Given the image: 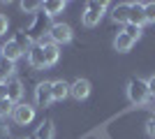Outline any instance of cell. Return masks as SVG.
Returning a JSON list of instances; mask_svg holds the SVG:
<instances>
[{
    "instance_id": "1",
    "label": "cell",
    "mask_w": 155,
    "mask_h": 139,
    "mask_svg": "<svg viewBox=\"0 0 155 139\" xmlns=\"http://www.w3.org/2000/svg\"><path fill=\"white\" fill-rule=\"evenodd\" d=\"M51 16L44 12H37L35 14V19H32L30 28H28V37L32 40V44H39V42H44V33L51 30Z\"/></svg>"
},
{
    "instance_id": "2",
    "label": "cell",
    "mask_w": 155,
    "mask_h": 139,
    "mask_svg": "<svg viewBox=\"0 0 155 139\" xmlns=\"http://www.w3.org/2000/svg\"><path fill=\"white\" fill-rule=\"evenodd\" d=\"M127 98H130V102H134V104H143V102L150 98L148 84H146L143 79H139V77L130 79V84H127Z\"/></svg>"
},
{
    "instance_id": "3",
    "label": "cell",
    "mask_w": 155,
    "mask_h": 139,
    "mask_svg": "<svg viewBox=\"0 0 155 139\" xmlns=\"http://www.w3.org/2000/svg\"><path fill=\"white\" fill-rule=\"evenodd\" d=\"M104 12H107V2H97V0L88 2L86 9H84V16H81V19H84V26H88V28L97 26L100 19L104 16Z\"/></svg>"
},
{
    "instance_id": "4",
    "label": "cell",
    "mask_w": 155,
    "mask_h": 139,
    "mask_svg": "<svg viewBox=\"0 0 155 139\" xmlns=\"http://www.w3.org/2000/svg\"><path fill=\"white\" fill-rule=\"evenodd\" d=\"M32 118H35V107L28 104V102H19L14 104V111H12V121L16 125H30Z\"/></svg>"
},
{
    "instance_id": "5",
    "label": "cell",
    "mask_w": 155,
    "mask_h": 139,
    "mask_svg": "<svg viewBox=\"0 0 155 139\" xmlns=\"http://www.w3.org/2000/svg\"><path fill=\"white\" fill-rule=\"evenodd\" d=\"M49 40L53 44H67L72 40V28L67 23H53L51 30H49Z\"/></svg>"
},
{
    "instance_id": "6",
    "label": "cell",
    "mask_w": 155,
    "mask_h": 139,
    "mask_svg": "<svg viewBox=\"0 0 155 139\" xmlns=\"http://www.w3.org/2000/svg\"><path fill=\"white\" fill-rule=\"evenodd\" d=\"M51 84L53 81H42V84H37V88H35V102H37V107H42V109H46V107L53 102Z\"/></svg>"
},
{
    "instance_id": "7",
    "label": "cell",
    "mask_w": 155,
    "mask_h": 139,
    "mask_svg": "<svg viewBox=\"0 0 155 139\" xmlns=\"http://www.w3.org/2000/svg\"><path fill=\"white\" fill-rule=\"evenodd\" d=\"M28 63H30V67H35V70H44L46 67V56H44V44H42V42L30 46V51H28Z\"/></svg>"
},
{
    "instance_id": "8",
    "label": "cell",
    "mask_w": 155,
    "mask_h": 139,
    "mask_svg": "<svg viewBox=\"0 0 155 139\" xmlns=\"http://www.w3.org/2000/svg\"><path fill=\"white\" fill-rule=\"evenodd\" d=\"M5 98L9 100V102H14V104H19L21 98H23V84L12 77V79L5 84Z\"/></svg>"
},
{
    "instance_id": "9",
    "label": "cell",
    "mask_w": 155,
    "mask_h": 139,
    "mask_svg": "<svg viewBox=\"0 0 155 139\" xmlns=\"http://www.w3.org/2000/svg\"><path fill=\"white\" fill-rule=\"evenodd\" d=\"M0 53H2V58H5V60H9V63H16V60H19L26 51H23V49H21V46L16 44L14 40H7L5 44L0 46Z\"/></svg>"
},
{
    "instance_id": "10",
    "label": "cell",
    "mask_w": 155,
    "mask_h": 139,
    "mask_svg": "<svg viewBox=\"0 0 155 139\" xmlns=\"http://www.w3.org/2000/svg\"><path fill=\"white\" fill-rule=\"evenodd\" d=\"M88 93H91V84H88V79H77L74 84H70V95L74 100H86V98H88Z\"/></svg>"
},
{
    "instance_id": "11",
    "label": "cell",
    "mask_w": 155,
    "mask_h": 139,
    "mask_svg": "<svg viewBox=\"0 0 155 139\" xmlns=\"http://www.w3.org/2000/svg\"><path fill=\"white\" fill-rule=\"evenodd\" d=\"M127 23L139 26V28L146 23V14H143V5L141 2H130V21Z\"/></svg>"
},
{
    "instance_id": "12",
    "label": "cell",
    "mask_w": 155,
    "mask_h": 139,
    "mask_svg": "<svg viewBox=\"0 0 155 139\" xmlns=\"http://www.w3.org/2000/svg\"><path fill=\"white\" fill-rule=\"evenodd\" d=\"M111 19L116 21V23H123V26H127V21H130V2H123V5H116V7H114Z\"/></svg>"
},
{
    "instance_id": "13",
    "label": "cell",
    "mask_w": 155,
    "mask_h": 139,
    "mask_svg": "<svg viewBox=\"0 0 155 139\" xmlns=\"http://www.w3.org/2000/svg\"><path fill=\"white\" fill-rule=\"evenodd\" d=\"M44 44V56H46V67H51L58 63L60 58V51H58V44H53V42H42Z\"/></svg>"
},
{
    "instance_id": "14",
    "label": "cell",
    "mask_w": 155,
    "mask_h": 139,
    "mask_svg": "<svg viewBox=\"0 0 155 139\" xmlns=\"http://www.w3.org/2000/svg\"><path fill=\"white\" fill-rule=\"evenodd\" d=\"M51 95H53V100H65L67 95H70V84L67 81H53L51 84Z\"/></svg>"
},
{
    "instance_id": "15",
    "label": "cell",
    "mask_w": 155,
    "mask_h": 139,
    "mask_svg": "<svg viewBox=\"0 0 155 139\" xmlns=\"http://www.w3.org/2000/svg\"><path fill=\"white\" fill-rule=\"evenodd\" d=\"M56 134V127H53V121H42L35 132V139H53Z\"/></svg>"
},
{
    "instance_id": "16",
    "label": "cell",
    "mask_w": 155,
    "mask_h": 139,
    "mask_svg": "<svg viewBox=\"0 0 155 139\" xmlns=\"http://www.w3.org/2000/svg\"><path fill=\"white\" fill-rule=\"evenodd\" d=\"M63 9H65L63 0H46V2H42V12L49 14V16H56V14H60Z\"/></svg>"
},
{
    "instance_id": "17",
    "label": "cell",
    "mask_w": 155,
    "mask_h": 139,
    "mask_svg": "<svg viewBox=\"0 0 155 139\" xmlns=\"http://www.w3.org/2000/svg\"><path fill=\"white\" fill-rule=\"evenodd\" d=\"M14 42H16V44H19L23 51H30V46H32V40L28 37V30H23V28L14 33Z\"/></svg>"
},
{
    "instance_id": "18",
    "label": "cell",
    "mask_w": 155,
    "mask_h": 139,
    "mask_svg": "<svg viewBox=\"0 0 155 139\" xmlns=\"http://www.w3.org/2000/svg\"><path fill=\"white\" fill-rule=\"evenodd\" d=\"M132 44H134V42L130 40L125 33H118L116 40H114V49H116V51H130V49H132Z\"/></svg>"
},
{
    "instance_id": "19",
    "label": "cell",
    "mask_w": 155,
    "mask_h": 139,
    "mask_svg": "<svg viewBox=\"0 0 155 139\" xmlns=\"http://www.w3.org/2000/svg\"><path fill=\"white\" fill-rule=\"evenodd\" d=\"M14 111V102H9L7 98L0 100V118H7V116H12Z\"/></svg>"
},
{
    "instance_id": "20",
    "label": "cell",
    "mask_w": 155,
    "mask_h": 139,
    "mask_svg": "<svg viewBox=\"0 0 155 139\" xmlns=\"http://www.w3.org/2000/svg\"><path fill=\"white\" fill-rule=\"evenodd\" d=\"M21 9L23 12H42V2H37V0H23L21 2Z\"/></svg>"
},
{
    "instance_id": "21",
    "label": "cell",
    "mask_w": 155,
    "mask_h": 139,
    "mask_svg": "<svg viewBox=\"0 0 155 139\" xmlns=\"http://www.w3.org/2000/svg\"><path fill=\"white\" fill-rule=\"evenodd\" d=\"M123 33L127 35V37H130V40H132V42H134L137 37L141 35V28H139V26H132V23H127V26L123 28Z\"/></svg>"
},
{
    "instance_id": "22",
    "label": "cell",
    "mask_w": 155,
    "mask_h": 139,
    "mask_svg": "<svg viewBox=\"0 0 155 139\" xmlns=\"http://www.w3.org/2000/svg\"><path fill=\"white\" fill-rule=\"evenodd\" d=\"M143 14H146V23H155V2H146Z\"/></svg>"
},
{
    "instance_id": "23",
    "label": "cell",
    "mask_w": 155,
    "mask_h": 139,
    "mask_svg": "<svg viewBox=\"0 0 155 139\" xmlns=\"http://www.w3.org/2000/svg\"><path fill=\"white\" fill-rule=\"evenodd\" d=\"M0 70L5 72L7 81H9V79H12V72H14V63H9V60H5V58H0Z\"/></svg>"
},
{
    "instance_id": "24",
    "label": "cell",
    "mask_w": 155,
    "mask_h": 139,
    "mask_svg": "<svg viewBox=\"0 0 155 139\" xmlns=\"http://www.w3.org/2000/svg\"><path fill=\"white\" fill-rule=\"evenodd\" d=\"M146 132L155 139V114H150L148 118H146Z\"/></svg>"
},
{
    "instance_id": "25",
    "label": "cell",
    "mask_w": 155,
    "mask_h": 139,
    "mask_svg": "<svg viewBox=\"0 0 155 139\" xmlns=\"http://www.w3.org/2000/svg\"><path fill=\"white\" fill-rule=\"evenodd\" d=\"M7 26H9L7 16H5V14H0V35H5V33H7Z\"/></svg>"
},
{
    "instance_id": "26",
    "label": "cell",
    "mask_w": 155,
    "mask_h": 139,
    "mask_svg": "<svg viewBox=\"0 0 155 139\" xmlns=\"http://www.w3.org/2000/svg\"><path fill=\"white\" fill-rule=\"evenodd\" d=\"M146 84H148V93H150V98H155V74L150 77L148 81H146Z\"/></svg>"
},
{
    "instance_id": "27",
    "label": "cell",
    "mask_w": 155,
    "mask_h": 139,
    "mask_svg": "<svg viewBox=\"0 0 155 139\" xmlns=\"http://www.w3.org/2000/svg\"><path fill=\"white\" fill-rule=\"evenodd\" d=\"M0 139H9V132H7V127L0 123Z\"/></svg>"
},
{
    "instance_id": "28",
    "label": "cell",
    "mask_w": 155,
    "mask_h": 139,
    "mask_svg": "<svg viewBox=\"0 0 155 139\" xmlns=\"http://www.w3.org/2000/svg\"><path fill=\"white\" fill-rule=\"evenodd\" d=\"M5 98V84H2V86H0V100Z\"/></svg>"
},
{
    "instance_id": "29",
    "label": "cell",
    "mask_w": 155,
    "mask_h": 139,
    "mask_svg": "<svg viewBox=\"0 0 155 139\" xmlns=\"http://www.w3.org/2000/svg\"><path fill=\"white\" fill-rule=\"evenodd\" d=\"M26 139H30V137H26Z\"/></svg>"
}]
</instances>
